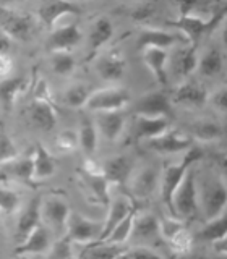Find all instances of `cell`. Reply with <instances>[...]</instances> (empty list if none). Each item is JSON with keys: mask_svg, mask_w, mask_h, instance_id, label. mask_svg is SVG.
<instances>
[{"mask_svg": "<svg viewBox=\"0 0 227 259\" xmlns=\"http://www.w3.org/2000/svg\"><path fill=\"white\" fill-rule=\"evenodd\" d=\"M203 157H205L203 149L198 148V146H192V148L186 151L185 156L182 157L180 162H177V164H169L161 175V180H159L161 182V199L164 202V206L169 209V214L175 219H177V215L174 210V194L178 186H180L186 172L192 168V165L195 162L201 160Z\"/></svg>", "mask_w": 227, "mask_h": 259, "instance_id": "1", "label": "cell"}, {"mask_svg": "<svg viewBox=\"0 0 227 259\" xmlns=\"http://www.w3.org/2000/svg\"><path fill=\"white\" fill-rule=\"evenodd\" d=\"M32 91L34 94H32L31 104L28 105V115L37 128L51 132L57 125V107L49 91V84L39 78L37 83L32 86Z\"/></svg>", "mask_w": 227, "mask_h": 259, "instance_id": "2", "label": "cell"}, {"mask_svg": "<svg viewBox=\"0 0 227 259\" xmlns=\"http://www.w3.org/2000/svg\"><path fill=\"white\" fill-rule=\"evenodd\" d=\"M174 210L180 221H192L198 215V191L195 172L190 168L174 194Z\"/></svg>", "mask_w": 227, "mask_h": 259, "instance_id": "3", "label": "cell"}, {"mask_svg": "<svg viewBox=\"0 0 227 259\" xmlns=\"http://www.w3.org/2000/svg\"><path fill=\"white\" fill-rule=\"evenodd\" d=\"M0 31L10 40H28L34 32V21L26 12L0 5Z\"/></svg>", "mask_w": 227, "mask_h": 259, "instance_id": "4", "label": "cell"}, {"mask_svg": "<svg viewBox=\"0 0 227 259\" xmlns=\"http://www.w3.org/2000/svg\"><path fill=\"white\" fill-rule=\"evenodd\" d=\"M130 102V93L125 88H105L93 91L86 102L89 110L96 112H117Z\"/></svg>", "mask_w": 227, "mask_h": 259, "instance_id": "5", "label": "cell"}, {"mask_svg": "<svg viewBox=\"0 0 227 259\" xmlns=\"http://www.w3.org/2000/svg\"><path fill=\"white\" fill-rule=\"evenodd\" d=\"M67 237L71 243H85V245H91V243L97 241L102 230V225L97 222H93L91 219L81 215L78 212H70L67 225Z\"/></svg>", "mask_w": 227, "mask_h": 259, "instance_id": "6", "label": "cell"}, {"mask_svg": "<svg viewBox=\"0 0 227 259\" xmlns=\"http://www.w3.org/2000/svg\"><path fill=\"white\" fill-rule=\"evenodd\" d=\"M149 149L159 154H177L185 152L193 146V140L186 132L182 130H167L166 133L148 141Z\"/></svg>", "mask_w": 227, "mask_h": 259, "instance_id": "7", "label": "cell"}, {"mask_svg": "<svg viewBox=\"0 0 227 259\" xmlns=\"http://www.w3.org/2000/svg\"><path fill=\"white\" fill-rule=\"evenodd\" d=\"M135 113L143 117H164L170 120L174 115V104L164 93H151L138 101Z\"/></svg>", "mask_w": 227, "mask_h": 259, "instance_id": "8", "label": "cell"}, {"mask_svg": "<svg viewBox=\"0 0 227 259\" xmlns=\"http://www.w3.org/2000/svg\"><path fill=\"white\" fill-rule=\"evenodd\" d=\"M41 217H43V198L36 194L34 198H31L29 202L21 210V214L18 217L15 229V237L16 241L21 243L28 235L41 225Z\"/></svg>", "mask_w": 227, "mask_h": 259, "instance_id": "9", "label": "cell"}, {"mask_svg": "<svg viewBox=\"0 0 227 259\" xmlns=\"http://www.w3.org/2000/svg\"><path fill=\"white\" fill-rule=\"evenodd\" d=\"M81 39H83V32L78 28V24H67V26L57 28L51 32L47 39V51L49 52H70L73 47H77Z\"/></svg>", "mask_w": 227, "mask_h": 259, "instance_id": "10", "label": "cell"}, {"mask_svg": "<svg viewBox=\"0 0 227 259\" xmlns=\"http://www.w3.org/2000/svg\"><path fill=\"white\" fill-rule=\"evenodd\" d=\"M169 26L178 29L185 36L186 42L192 47H198V42L203 36L208 34V23L201 16L195 15H178L174 21H167Z\"/></svg>", "mask_w": 227, "mask_h": 259, "instance_id": "11", "label": "cell"}, {"mask_svg": "<svg viewBox=\"0 0 227 259\" xmlns=\"http://www.w3.org/2000/svg\"><path fill=\"white\" fill-rule=\"evenodd\" d=\"M227 204V188L224 180H217L209 185L205 190L203 196V210H205L206 221H213L224 214V207Z\"/></svg>", "mask_w": 227, "mask_h": 259, "instance_id": "12", "label": "cell"}, {"mask_svg": "<svg viewBox=\"0 0 227 259\" xmlns=\"http://www.w3.org/2000/svg\"><path fill=\"white\" fill-rule=\"evenodd\" d=\"M39 18L46 24V28L52 29L55 23L67 15H83V7L77 2H65V0H57V2H49L41 5L37 10Z\"/></svg>", "mask_w": 227, "mask_h": 259, "instance_id": "13", "label": "cell"}, {"mask_svg": "<svg viewBox=\"0 0 227 259\" xmlns=\"http://www.w3.org/2000/svg\"><path fill=\"white\" fill-rule=\"evenodd\" d=\"M83 180L88 185L89 191L94 196V199L101 204L107 206L110 202V196H109V183L104 178L101 167H97L94 162L86 160L83 165Z\"/></svg>", "mask_w": 227, "mask_h": 259, "instance_id": "14", "label": "cell"}, {"mask_svg": "<svg viewBox=\"0 0 227 259\" xmlns=\"http://www.w3.org/2000/svg\"><path fill=\"white\" fill-rule=\"evenodd\" d=\"M170 126V120L164 117H143L135 115L133 118V138L135 140L151 141L154 138L166 133Z\"/></svg>", "mask_w": 227, "mask_h": 259, "instance_id": "15", "label": "cell"}, {"mask_svg": "<svg viewBox=\"0 0 227 259\" xmlns=\"http://www.w3.org/2000/svg\"><path fill=\"white\" fill-rule=\"evenodd\" d=\"M31 86V79L28 76H8L0 79V104L4 110L10 112L15 107V102L20 96H23Z\"/></svg>", "mask_w": 227, "mask_h": 259, "instance_id": "16", "label": "cell"}, {"mask_svg": "<svg viewBox=\"0 0 227 259\" xmlns=\"http://www.w3.org/2000/svg\"><path fill=\"white\" fill-rule=\"evenodd\" d=\"M52 243H51V237H49V230L41 224L21 243H18V246L15 248V256L43 254L47 253Z\"/></svg>", "mask_w": 227, "mask_h": 259, "instance_id": "17", "label": "cell"}, {"mask_svg": "<svg viewBox=\"0 0 227 259\" xmlns=\"http://www.w3.org/2000/svg\"><path fill=\"white\" fill-rule=\"evenodd\" d=\"M101 172L109 185L125 186L132 175V160L127 156H116L104 162Z\"/></svg>", "mask_w": 227, "mask_h": 259, "instance_id": "18", "label": "cell"}, {"mask_svg": "<svg viewBox=\"0 0 227 259\" xmlns=\"http://www.w3.org/2000/svg\"><path fill=\"white\" fill-rule=\"evenodd\" d=\"M208 93L206 89L197 81H185L180 86L175 88L172 94V104H183V105H192V107H201L208 102Z\"/></svg>", "mask_w": 227, "mask_h": 259, "instance_id": "19", "label": "cell"}, {"mask_svg": "<svg viewBox=\"0 0 227 259\" xmlns=\"http://www.w3.org/2000/svg\"><path fill=\"white\" fill-rule=\"evenodd\" d=\"M127 60L119 52H109L96 62V71L104 81H117L125 75Z\"/></svg>", "mask_w": 227, "mask_h": 259, "instance_id": "20", "label": "cell"}, {"mask_svg": "<svg viewBox=\"0 0 227 259\" xmlns=\"http://www.w3.org/2000/svg\"><path fill=\"white\" fill-rule=\"evenodd\" d=\"M57 170L54 156L47 151L43 143H36L32 151V180H46L51 178Z\"/></svg>", "mask_w": 227, "mask_h": 259, "instance_id": "21", "label": "cell"}, {"mask_svg": "<svg viewBox=\"0 0 227 259\" xmlns=\"http://www.w3.org/2000/svg\"><path fill=\"white\" fill-rule=\"evenodd\" d=\"M177 36L170 34L167 31L154 29V28H144L140 34H138V49L146 51V49H162L167 51L177 42Z\"/></svg>", "mask_w": 227, "mask_h": 259, "instance_id": "22", "label": "cell"}, {"mask_svg": "<svg viewBox=\"0 0 227 259\" xmlns=\"http://www.w3.org/2000/svg\"><path fill=\"white\" fill-rule=\"evenodd\" d=\"M114 36V24L109 18H102L96 20V23L93 24L91 32H89V55H88V60L94 59V55L97 54V51L105 46L112 39Z\"/></svg>", "mask_w": 227, "mask_h": 259, "instance_id": "23", "label": "cell"}, {"mask_svg": "<svg viewBox=\"0 0 227 259\" xmlns=\"http://www.w3.org/2000/svg\"><path fill=\"white\" fill-rule=\"evenodd\" d=\"M167 60L169 54L162 49H146L143 51V62L156 78L159 84H167Z\"/></svg>", "mask_w": 227, "mask_h": 259, "instance_id": "24", "label": "cell"}, {"mask_svg": "<svg viewBox=\"0 0 227 259\" xmlns=\"http://www.w3.org/2000/svg\"><path fill=\"white\" fill-rule=\"evenodd\" d=\"M133 207H135L133 202L127 198H119V199L114 201L110 204L109 215H107V219H105V222L102 224V230H101L99 238H97V241H94V243H101L104 238H107V235L116 229V225L122 221V219L127 217V214Z\"/></svg>", "mask_w": 227, "mask_h": 259, "instance_id": "25", "label": "cell"}, {"mask_svg": "<svg viewBox=\"0 0 227 259\" xmlns=\"http://www.w3.org/2000/svg\"><path fill=\"white\" fill-rule=\"evenodd\" d=\"M161 180V174L156 167H144L141 172H138L135 177L132 190L136 198H149L158 188V183Z\"/></svg>", "mask_w": 227, "mask_h": 259, "instance_id": "26", "label": "cell"}, {"mask_svg": "<svg viewBox=\"0 0 227 259\" xmlns=\"http://www.w3.org/2000/svg\"><path fill=\"white\" fill-rule=\"evenodd\" d=\"M0 174L8 178H15V180H21L24 183H31L32 180V152L29 156L16 157L7 164L0 165Z\"/></svg>", "mask_w": 227, "mask_h": 259, "instance_id": "27", "label": "cell"}, {"mask_svg": "<svg viewBox=\"0 0 227 259\" xmlns=\"http://www.w3.org/2000/svg\"><path fill=\"white\" fill-rule=\"evenodd\" d=\"M192 140L197 141H217L224 136V126L214 120H201V121H195L188 126V132Z\"/></svg>", "mask_w": 227, "mask_h": 259, "instance_id": "28", "label": "cell"}, {"mask_svg": "<svg viewBox=\"0 0 227 259\" xmlns=\"http://www.w3.org/2000/svg\"><path fill=\"white\" fill-rule=\"evenodd\" d=\"M70 206L60 198H49L43 204V214L55 229H65L70 215Z\"/></svg>", "mask_w": 227, "mask_h": 259, "instance_id": "29", "label": "cell"}, {"mask_svg": "<svg viewBox=\"0 0 227 259\" xmlns=\"http://www.w3.org/2000/svg\"><path fill=\"white\" fill-rule=\"evenodd\" d=\"M101 133L107 138L109 141H117L125 126V115L120 110L117 112H101L99 120H97Z\"/></svg>", "mask_w": 227, "mask_h": 259, "instance_id": "30", "label": "cell"}, {"mask_svg": "<svg viewBox=\"0 0 227 259\" xmlns=\"http://www.w3.org/2000/svg\"><path fill=\"white\" fill-rule=\"evenodd\" d=\"M159 219L149 214V212H141L135 215L133 219V230L132 235L140 240H151L159 235Z\"/></svg>", "mask_w": 227, "mask_h": 259, "instance_id": "31", "label": "cell"}, {"mask_svg": "<svg viewBox=\"0 0 227 259\" xmlns=\"http://www.w3.org/2000/svg\"><path fill=\"white\" fill-rule=\"evenodd\" d=\"M224 68V55L219 47H211L209 51L198 60L197 70L200 71L201 76L205 78H214Z\"/></svg>", "mask_w": 227, "mask_h": 259, "instance_id": "32", "label": "cell"}, {"mask_svg": "<svg viewBox=\"0 0 227 259\" xmlns=\"http://www.w3.org/2000/svg\"><path fill=\"white\" fill-rule=\"evenodd\" d=\"M135 215H136V207L130 210L127 217L122 219V221L116 225V229L107 235V238H104L101 243H107V245H124V243L132 237Z\"/></svg>", "mask_w": 227, "mask_h": 259, "instance_id": "33", "label": "cell"}, {"mask_svg": "<svg viewBox=\"0 0 227 259\" xmlns=\"http://www.w3.org/2000/svg\"><path fill=\"white\" fill-rule=\"evenodd\" d=\"M77 133H78V146H80V148L83 149L88 156L94 154L96 149H97V130H96V125L93 123L91 120L85 118L80 123V128H78Z\"/></svg>", "mask_w": 227, "mask_h": 259, "instance_id": "34", "label": "cell"}, {"mask_svg": "<svg viewBox=\"0 0 227 259\" xmlns=\"http://www.w3.org/2000/svg\"><path fill=\"white\" fill-rule=\"evenodd\" d=\"M198 67V55L197 47L186 46L177 52L175 57V68L182 76H190Z\"/></svg>", "mask_w": 227, "mask_h": 259, "instance_id": "35", "label": "cell"}, {"mask_svg": "<svg viewBox=\"0 0 227 259\" xmlns=\"http://www.w3.org/2000/svg\"><path fill=\"white\" fill-rule=\"evenodd\" d=\"M225 233H227V221L224 215H221L217 219H213V221H208V224L198 232L197 240L214 243L217 240L225 238Z\"/></svg>", "mask_w": 227, "mask_h": 259, "instance_id": "36", "label": "cell"}, {"mask_svg": "<svg viewBox=\"0 0 227 259\" xmlns=\"http://www.w3.org/2000/svg\"><path fill=\"white\" fill-rule=\"evenodd\" d=\"M125 248L120 245H107V243H91L86 245L85 256L86 259H116L122 253H125Z\"/></svg>", "mask_w": 227, "mask_h": 259, "instance_id": "37", "label": "cell"}, {"mask_svg": "<svg viewBox=\"0 0 227 259\" xmlns=\"http://www.w3.org/2000/svg\"><path fill=\"white\" fill-rule=\"evenodd\" d=\"M91 89L85 84H73L70 86L63 94V102L71 109H80L85 107L89 96H91Z\"/></svg>", "mask_w": 227, "mask_h": 259, "instance_id": "38", "label": "cell"}, {"mask_svg": "<svg viewBox=\"0 0 227 259\" xmlns=\"http://www.w3.org/2000/svg\"><path fill=\"white\" fill-rule=\"evenodd\" d=\"M51 65H52V70L55 75L68 76L73 73V70H75L77 60H75V57H73V54H70V52H55V54H52Z\"/></svg>", "mask_w": 227, "mask_h": 259, "instance_id": "39", "label": "cell"}, {"mask_svg": "<svg viewBox=\"0 0 227 259\" xmlns=\"http://www.w3.org/2000/svg\"><path fill=\"white\" fill-rule=\"evenodd\" d=\"M20 156L18 148L15 146L12 136L7 133L4 123L0 121V165L7 164Z\"/></svg>", "mask_w": 227, "mask_h": 259, "instance_id": "40", "label": "cell"}, {"mask_svg": "<svg viewBox=\"0 0 227 259\" xmlns=\"http://www.w3.org/2000/svg\"><path fill=\"white\" fill-rule=\"evenodd\" d=\"M169 241H170V245H172V249L175 251V253L183 256V254H188V251H190V248L193 245L195 238L185 227V229H182L180 232H177Z\"/></svg>", "mask_w": 227, "mask_h": 259, "instance_id": "41", "label": "cell"}, {"mask_svg": "<svg viewBox=\"0 0 227 259\" xmlns=\"http://www.w3.org/2000/svg\"><path fill=\"white\" fill-rule=\"evenodd\" d=\"M73 243L65 237L52 243L49 248V259H73Z\"/></svg>", "mask_w": 227, "mask_h": 259, "instance_id": "42", "label": "cell"}, {"mask_svg": "<svg viewBox=\"0 0 227 259\" xmlns=\"http://www.w3.org/2000/svg\"><path fill=\"white\" fill-rule=\"evenodd\" d=\"M57 149L60 152H71L78 148V133L73 130H63L55 138Z\"/></svg>", "mask_w": 227, "mask_h": 259, "instance_id": "43", "label": "cell"}, {"mask_svg": "<svg viewBox=\"0 0 227 259\" xmlns=\"http://www.w3.org/2000/svg\"><path fill=\"white\" fill-rule=\"evenodd\" d=\"M20 207V198L13 190L0 188V212L13 214Z\"/></svg>", "mask_w": 227, "mask_h": 259, "instance_id": "44", "label": "cell"}, {"mask_svg": "<svg viewBox=\"0 0 227 259\" xmlns=\"http://www.w3.org/2000/svg\"><path fill=\"white\" fill-rule=\"evenodd\" d=\"M182 229H185L183 221H180V219H175V217L166 219V221H161L159 222V233L166 240H170L177 232H180Z\"/></svg>", "mask_w": 227, "mask_h": 259, "instance_id": "45", "label": "cell"}, {"mask_svg": "<svg viewBox=\"0 0 227 259\" xmlns=\"http://www.w3.org/2000/svg\"><path fill=\"white\" fill-rule=\"evenodd\" d=\"M153 13H154V4L141 2V4L133 5L128 15L132 16L133 20H136V21H144V20L151 18Z\"/></svg>", "mask_w": 227, "mask_h": 259, "instance_id": "46", "label": "cell"}, {"mask_svg": "<svg viewBox=\"0 0 227 259\" xmlns=\"http://www.w3.org/2000/svg\"><path fill=\"white\" fill-rule=\"evenodd\" d=\"M208 101L213 104V107L216 110H219L221 113H224L227 110V91H225V88H221V89H217V91L208 97Z\"/></svg>", "mask_w": 227, "mask_h": 259, "instance_id": "47", "label": "cell"}, {"mask_svg": "<svg viewBox=\"0 0 227 259\" xmlns=\"http://www.w3.org/2000/svg\"><path fill=\"white\" fill-rule=\"evenodd\" d=\"M13 70V59L10 52L7 54H0V78H8Z\"/></svg>", "mask_w": 227, "mask_h": 259, "instance_id": "48", "label": "cell"}, {"mask_svg": "<svg viewBox=\"0 0 227 259\" xmlns=\"http://www.w3.org/2000/svg\"><path fill=\"white\" fill-rule=\"evenodd\" d=\"M130 257L132 259H162L158 253H154V251L146 249V248H136L133 251H130Z\"/></svg>", "mask_w": 227, "mask_h": 259, "instance_id": "49", "label": "cell"}, {"mask_svg": "<svg viewBox=\"0 0 227 259\" xmlns=\"http://www.w3.org/2000/svg\"><path fill=\"white\" fill-rule=\"evenodd\" d=\"M12 47V40L5 36L2 31H0V54H7Z\"/></svg>", "mask_w": 227, "mask_h": 259, "instance_id": "50", "label": "cell"}, {"mask_svg": "<svg viewBox=\"0 0 227 259\" xmlns=\"http://www.w3.org/2000/svg\"><path fill=\"white\" fill-rule=\"evenodd\" d=\"M214 245V249H216V253H219V254H225V251H227V248H225V238H222V240H217V241H214L213 243Z\"/></svg>", "mask_w": 227, "mask_h": 259, "instance_id": "51", "label": "cell"}, {"mask_svg": "<svg viewBox=\"0 0 227 259\" xmlns=\"http://www.w3.org/2000/svg\"><path fill=\"white\" fill-rule=\"evenodd\" d=\"M182 259H208V257L203 254H198V253H192V254H183Z\"/></svg>", "mask_w": 227, "mask_h": 259, "instance_id": "52", "label": "cell"}, {"mask_svg": "<svg viewBox=\"0 0 227 259\" xmlns=\"http://www.w3.org/2000/svg\"><path fill=\"white\" fill-rule=\"evenodd\" d=\"M116 259H132V257H130V253H128V251H125V253H122V254L117 256Z\"/></svg>", "mask_w": 227, "mask_h": 259, "instance_id": "53", "label": "cell"}, {"mask_svg": "<svg viewBox=\"0 0 227 259\" xmlns=\"http://www.w3.org/2000/svg\"><path fill=\"white\" fill-rule=\"evenodd\" d=\"M170 259H175V256H172V257H170Z\"/></svg>", "mask_w": 227, "mask_h": 259, "instance_id": "54", "label": "cell"}]
</instances>
